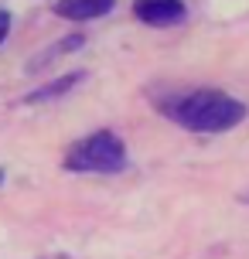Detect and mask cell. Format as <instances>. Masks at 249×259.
I'll return each mask as SVG.
<instances>
[{
	"label": "cell",
	"mask_w": 249,
	"mask_h": 259,
	"mask_svg": "<svg viewBox=\"0 0 249 259\" xmlns=\"http://www.w3.org/2000/svg\"><path fill=\"white\" fill-rule=\"evenodd\" d=\"M164 113L191 133H225L246 119V103L229 92L198 89L171 99V106H164Z\"/></svg>",
	"instance_id": "6da1fadb"
},
{
	"label": "cell",
	"mask_w": 249,
	"mask_h": 259,
	"mask_svg": "<svg viewBox=\"0 0 249 259\" xmlns=\"http://www.w3.org/2000/svg\"><path fill=\"white\" fill-rule=\"evenodd\" d=\"M62 164L75 174H116L127 167V143L113 130H96L68 147Z\"/></svg>",
	"instance_id": "7a4b0ae2"
},
{
	"label": "cell",
	"mask_w": 249,
	"mask_h": 259,
	"mask_svg": "<svg viewBox=\"0 0 249 259\" xmlns=\"http://www.w3.org/2000/svg\"><path fill=\"white\" fill-rule=\"evenodd\" d=\"M133 17L147 27H174L188 17L184 0H133Z\"/></svg>",
	"instance_id": "3957f363"
},
{
	"label": "cell",
	"mask_w": 249,
	"mask_h": 259,
	"mask_svg": "<svg viewBox=\"0 0 249 259\" xmlns=\"http://www.w3.org/2000/svg\"><path fill=\"white\" fill-rule=\"evenodd\" d=\"M116 7V0H55L52 11L65 21H96Z\"/></svg>",
	"instance_id": "277c9868"
},
{
	"label": "cell",
	"mask_w": 249,
	"mask_h": 259,
	"mask_svg": "<svg viewBox=\"0 0 249 259\" xmlns=\"http://www.w3.org/2000/svg\"><path fill=\"white\" fill-rule=\"evenodd\" d=\"M82 75H86V72H65V75H58V78H52V82H45L41 89L27 92L24 103H45V99H58V96H65L68 89H75V85L82 82Z\"/></svg>",
	"instance_id": "5b68a950"
},
{
	"label": "cell",
	"mask_w": 249,
	"mask_h": 259,
	"mask_svg": "<svg viewBox=\"0 0 249 259\" xmlns=\"http://www.w3.org/2000/svg\"><path fill=\"white\" fill-rule=\"evenodd\" d=\"M82 45H86V38H82V34H68V38L55 41V45H52L45 55H41V58H34V62L27 65V72H41L45 65H52L55 58H62V55H72L75 48H82Z\"/></svg>",
	"instance_id": "8992f818"
},
{
	"label": "cell",
	"mask_w": 249,
	"mask_h": 259,
	"mask_svg": "<svg viewBox=\"0 0 249 259\" xmlns=\"http://www.w3.org/2000/svg\"><path fill=\"white\" fill-rule=\"evenodd\" d=\"M11 34V14L7 11H0V45H4V38Z\"/></svg>",
	"instance_id": "52a82bcc"
},
{
	"label": "cell",
	"mask_w": 249,
	"mask_h": 259,
	"mask_svg": "<svg viewBox=\"0 0 249 259\" xmlns=\"http://www.w3.org/2000/svg\"><path fill=\"white\" fill-rule=\"evenodd\" d=\"M0 184H4V170H0Z\"/></svg>",
	"instance_id": "ba28073f"
}]
</instances>
